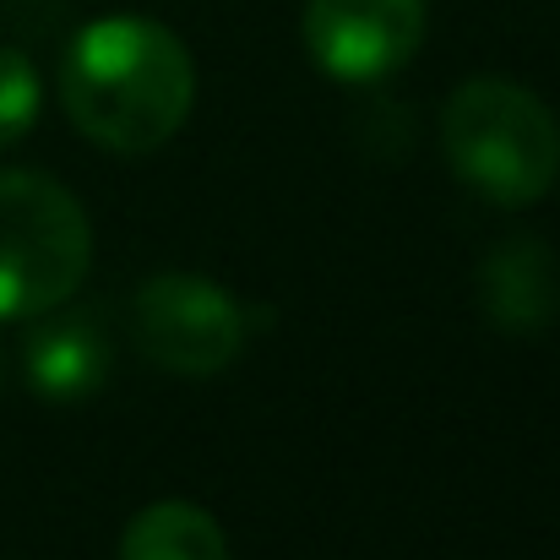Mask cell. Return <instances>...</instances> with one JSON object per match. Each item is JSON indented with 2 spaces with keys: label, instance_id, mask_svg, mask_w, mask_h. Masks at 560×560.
Segmentation results:
<instances>
[{
  "label": "cell",
  "instance_id": "9",
  "mask_svg": "<svg viewBox=\"0 0 560 560\" xmlns=\"http://www.w3.org/2000/svg\"><path fill=\"white\" fill-rule=\"evenodd\" d=\"M38 104H44V88H38V71L22 49L0 44V153L16 148L33 120H38Z\"/></svg>",
  "mask_w": 560,
  "mask_h": 560
},
{
  "label": "cell",
  "instance_id": "5",
  "mask_svg": "<svg viewBox=\"0 0 560 560\" xmlns=\"http://www.w3.org/2000/svg\"><path fill=\"white\" fill-rule=\"evenodd\" d=\"M424 0H305V49L338 82H381L424 44Z\"/></svg>",
  "mask_w": 560,
  "mask_h": 560
},
{
  "label": "cell",
  "instance_id": "3",
  "mask_svg": "<svg viewBox=\"0 0 560 560\" xmlns=\"http://www.w3.org/2000/svg\"><path fill=\"white\" fill-rule=\"evenodd\" d=\"M93 261L82 201L38 170H0V322L66 305Z\"/></svg>",
  "mask_w": 560,
  "mask_h": 560
},
{
  "label": "cell",
  "instance_id": "2",
  "mask_svg": "<svg viewBox=\"0 0 560 560\" xmlns=\"http://www.w3.org/2000/svg\"><path fill=\"white\" fill-rule=\"evenodd\" d=\"M446 170L495 207H534L560 180L556 109L506 77H468L441 104Z\"/></svg>",
  "mask_w": 560,
  "mask_h": 560
},
{
  "label": "cell",
  "instance_id": "7",
  "mask_svg": "<svg viewBox=\"0 0 560 560\" xmlns=\"http://www.w3.org/2000/svg\"><path fill=\"white\" fill-rule=\"evenodd\" d=\"M22 375L38 397L49 402H77L88 392L104 386L109 375V332L93 311H44L33 316L27 327V343H22Z\"/></svg>",
  "mask_w": 560,
  "mask_h": 560
},
{
  "label": "cell",
  "instance_id": "8",
  "mask_svg": "<svg viewBox=\"0 0 560 560\" xmlns=\"http://www.w3.org/2000/svg\"><path fill=\"white\" fill-rule=\"evenodd\" d=\"M120 560H234L223 528L212 512L196 501H153L142 506L126 534H120Z\"/></svg>",
  "mask_w": 560,
  "mask_h": 560
},
{
  "label": "cell",
  "instance_id": "6",
  "mask_svg": "<svg viewBox=\"0 0 560 560\" xmlns=\"http://www.w3.org/2000/svg\"><path fill=\"white\" fill-rule=\"evenodd\" d=\"M479 305L490 316V327L512 332V338H539L550 332L560 316V267L556 250L534 234L501 240L485 261H479Z\"/></svg>",
  "mask_w": 560,
  "mask_h": 560
},
{
  "label": "cell",
  "instance_id": "1",
  "mask_svg": "<svg viewBox=\"0 0 560 560\" xmlns=\"http://www.w3.org/2000/svg\"><path fill=\"white\" fill-rule=\"evenodd\" d=\"M60 104L93 148L159 153L196 104L190 49L153 16H98L60 60Z\"/></svg>",
  "mask_w": 560,
  "mask_h": 560
},
{
  "label": "cell",
  "instance_id": "10",
  "mask_svg": "<svg viewBox=\"0 0 560 560\" xmlns=\"http://www.w3.org/2000/svg\"><path fill=\"white\" fill-rule=\"evenodd\" d=\"M0 392H5V349H0Z\"/></svg>",
  "mask_w": 560,
  "mask_h": 560
},
{
  "label": "cell",
  "instance_id": "4",
  "mask_svg": "<svg viewBox=\"0 0 560 560\" xmlns=\"http://www.w3.org/2000/svg\"><path fill=\"white\" fill-rule=\"evenodd\" d=\"M131 332L159 371L201 381L240 360L245 311L229 300L223 283L201 272H159L131 300Z\"/></svg>",
  "mask_w": 560,
  "mask_h": 560
}]
</instances>
